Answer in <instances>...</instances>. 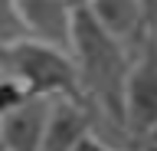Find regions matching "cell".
I'll return each mask as SVG.
<instances>
[{"instance_id":"obj_1","label":"cell","mask_w":157,"mask_h":151,"mask_svg":"<svg viewBox=\"0 0 157 151\" xmlns=\"http://www.w3.org/2000/svg\"><path fill=\"white\" fill-rule=\"evenodd\" d=\"M69 53L78 72V89L88 105L124 131V82L131 69V50L105 26H98L82 0L75 3Z\"/></svg>"},{"instance_id":"obj_2","label":"cell","mask_w":157,"mask_h":151,"mask_svg":"<svg viewBox=\"0 0 157 151\" xmlns=\"http://www.w3.org/2000/svg\"><path fill=\"white\" fill-rule=\"evenodd\" d=\"M0 69L20 79L29 95H75L85 99L78 89V72L72 53L59 50L52 43L23 36L17 43L0 46Z\"/></svg>"},{"instance_id":"obj_3","label":"cell","mask_w":157,"mask_h":151,"mask_svg":"<svg viewBox=\"0 0 157 151\" xmlns=\"http://www.w3.org/2000/svg\"><path fill=\"white\" fill-rule=\"evenodd\" d=\"M157 121V33H144L124 82V131L141 138Z\"/></svg>"},{"instance_id":"obj_4","label":"cell","mask_w":157,"mask_h":151,"mask_svg":"<svg viewBox=\"0 0 157 151\" xmlns=\"http://www.w3.org/2000/svg\"><path fill=\"white\" fill-rule=\"evenodd\" d=\"M95 115L98 112L88 105V99L56 95L52 109H49V118H46V131H43L36 151H72L85 131L95 128Z\"/></svg>"},{"instance_id":"obj_5","label":"cell","mask_w":157,"mask_h":151,"mask_svg":"<svg viewBox=\"0 0 157 151\" xmlns=\"http://www.w3.org/2000/svg\"><path fill=\"white\" fill-rule=\"evenodd\" d=\"M56 95H26L17 109L0 115V148L3 151H36L46 131V118Z\"/></svg>"},{"instance_id":"obj_6","label":"cell","mask_w":157,"mask_h":151,"mask_svg":"<svg viewBox=\"0 0 157 151\" xmlns=\"http://www.w3.org/2000/svg\"><path fill=\"white\" fill-rule=\"evenodd\" d=\"M17 3H20V17H23L26 36L52 43L59 50H69L78 0H17Z\"/></svg>"},{"instance_id":"obj_7","label":"cell","mask_w":157,"mask_h":151,"mask_svg":"<svg viewBox=\"0 0 157 151\" xmlns=\"http://www.w3.org/2000/svg\"><path fill=\"white\" fill-rule=\"evenodd\" d=\"M88 13L95 17L98 26H105L111 36L121 43H141L144 36V17H141V3L137 0H82Z\"/></svg>"},{"instance_id":"obj_8","label":"cell","mask_w":157,"mask_h":151,"mask_svg":"<svg viewBox=\"0 0 157 151\" xmlns=\"http://www.w3.org/2000/svg\"><path fill=\"white\" fill-rule=\"evenodd\" d=\"M26 36L23 17H20V3L17 0H0V46L17 43Z\"/></svg>"},{"instance_id":"obj_9","label":"cell","mask_w":157,"mask_h":151,"mask_svg":"<svg viewBox=\"0 0 157 151\" xmlns=\"http://www.w3.org/2000/svg\"><path fill=\"white\" fill-rule=\"evenodd\" d=\"M26 95H29V92H26V85H23L20 79H13V76H0V115L10 112V109H17Z\"/></svg>"},{"instance_id":"obj_10","label":"cell","mask_w":157,"mask_h":151,"mask_svg":"<svg viewBox=\"0 0 157 151\" xmlns=\"http://www.w3.org/2000/svg\"><path fill=\"white\" fill-rule=\"evenodd\" d=\"M72 151H118V148H111L108 141H101V138L95 135V128H92V131H85V135L78 138V145H75Z\"/></svg>"},{"instance_id":"obj_11","label":"cell","mask_w":157,"mask_h":151,"mask_svg":"<svg viewBox=\"0 0 157 151\" xmlns=\"http://www.w3.org/2000/svg\"><path fill=\"white\" fill-rule=\"evenodd\" d=\"M141 3V17H144V30L157 33V0H137Z\"/></svg>"},{"instance_id":"obj_12","label":"cell","mask_w":157,"mask_h":151,"mask_svg":"<svg viewBox=\"0 0 157 151\" xmlns=\"http://www.w3.org/2000/svg\"><path fill=\"white\" fill-rule=\"evenodd\" d=\"M141 138H147V141H157V121H154V125H151V128L144 131V135H141Z\"/></svg>"},{"instance_id":"obj_13","label":"cell","mask_w":157,"mask_h":151,"mask_svg":"<svg viewBox=\"0 0 157 151\" xmlns=\"http://www.w3.org/2000/svg\"><path fill=\"white\" fill-rule=\"evenodd\" d=\"M137 151H157V141H147V138H141V148Z\"/></svg>"},{"instance_id":"obj_14","label":"cell","mask_w":157,"mask_h":151,"mask_svg":"<svg viewBox=\"0 0 157 151\" xmlns=\"http://www.w3.org/2000/svg\"><path fill=\"white\" fill-rule=\"evenodd\" d=\"M0 151H3V148H0Z\"/></svg>"}]
</instances>
